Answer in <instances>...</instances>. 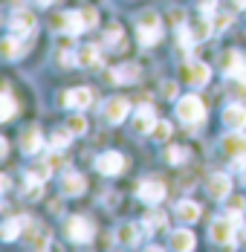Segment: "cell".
I'll return each mask as SVG.
<instances>
[{"label":"cell","mask_w":246,"mask_h":252,"mask_svg":"<svg viewBox=\"0 0 246 252\" xmlns=\"http://www.w3.org/2000/svg\"><path fill=\"white\" fill-rule=\"evenodd\" d=\"M136 38L142 47H154L162 41V21L154 9H145L139 18H136Z\"/></svg>","instance_id":"6da1fadb"},{"label":"cell","mask_w":246,"mask_h":252,"mask_svg":"<svg viewBox=\"0 0 246 252\" xmlns=\"http://www.w3.org/2000/svg\"><path fill=\"white\" fill-rule=\"evenodd\" d=\"M64 235L73 241V244H90L93 235H96V223L87 218V215H73L64 220Z\"/></svg>","instance_id":"7a4b0ae2"},{"label":"cell","mask_w":246,"mask_h":252,"mask_svg":"<svg viewBox=\"0 0 246 252\" xmlns=\"http://www.w3.org/2000/svg\"><path fill=\"white\" fill-rule=\"evenodd\" d=\"M177 119L185 125H200L206 119V104L200 96H183L177 101Z\"/></svg>","instance_id":"3957f363"},{"label":"cell","mask_w":246,"mask_h":252,"mask_svg":"<svg viewBox=\"0 0 246 252\" xmlns=\"http://www.w3.org/2000/svg\"><path fill=\"white\" fill-rule=\"evenodd\" d=\"M235 218H215L212 223H209V238L215 241V244H220V247H235Z\"/></svg>","instance_id":"277c9868"},{"label":"cell","mask_w":246,"mask_h":252,"mask_svg":"<svg viewBox=\"0 0 246 252\" xmlns=\"http://www.w3.org/2000/svg\"><path fill=\"white\" fill-rule=\"evenodd\" d=\"M220 148H223V157H226V159L244 162L246 159V133L244 130H232L229 136H223Z\"/></svg>","instance_id":"5b68a950"},{"label":"cell","mask_w":246,"mask_h":252,"mask_svg":"<svg viewBox=\"0 0 246 252\" xmlns=\"http://www.w3.org/2000/svg\"><path fill=\"white\" fill-rule=\"evenodd\" d=\"M180 76H183L185 84H191V87H203V84H209L212 70H209V64H203V61H185V64L180 67Z\"/></svg>","instance_id":"8992f818"},{"label":"cell","mask_w":246,"mask_h":252,"mask_svg":"<svg viewBox=\"0 0 246 252\" xmlns=\"http://www.w3.org/2000/svg\"><path fill=\"white\" fill-rule=\"evenodd\" d=\"M127 113H130V101L124 99V96H113V99H107L104 110H101V116H104L107 125H119V122H124Z\"/></svg>","instance_id":"52a82bcc"},{"label":"cell","mask_w":246,"mask_h":252,"mask_svg":"<svg viewBox=\"0 0 246 252\" xmlns=\"http://www.w3.org/2000/svg\"><path fill=\"white\" fill-rule=\"evenodd\" d=\"M90 104H93V90L90 87H75V90L61 93V107H67V110H84Z\"/></svg>","instance_id":"ba28073f"},{"label":"cell","mask_w":246,"mask_h":252,"mask_svg":"<svg viewBox=\"0 0 246 252\" xmlns=\"http://www.w3.org/2000/svg\"><path fill=\"white\" fill-rule=\"evenodd\" d=\"M220 67L229 78H246V61L238 50H226L220 55Z\"/></svg>","instance_id":"9c48e42d"},{"label":"cell","mask_w":246,"mask_h":252,"mask_svg":"<svg viewBox=\"0 0 246 252\" xmlns=\"http://www.w3.org/2000/svg\"><path fill=\"white\" fill-rule=\"evenodd\" d=\"M96 168L107 177H116L124 171V157L119 151H104L96 157Z\"/></svg>","instance_id":"30bf717a"},{"label":"cell","mask_w":246,"mask_h":252,"mask_svg":"<svg viewBox=\"0 0 246 252\" xmlns=\"http://www.w3.org/2000/svg\"><path fill=\"white\" fill-rule=\"evenodd\" d=\"M136 197L148 206H154V203H162L165 197V186L159 183V180H145V183H139L136 186Z\"/></svg>","instance_id":"8fae6325"},{"label":"cell","mask_w":246,"mask_h":252,"mask_svg":"<svg viewBox=\"0 0 246 252\" xmlns=\"http://www.w3.org/2000/svg\"><path fill=\"white\" fill-rule=\"evenodd\" d=\"M58 24H61V32H70V35H81V32H87V29H90L84 9H78V12H64Z\"/></svg>","instance_id":"7c38bea8"},{"label":"cell","mask_w":246,"mask_h":252,"mask_svg":"<svg viewBox=\"0 0 246 252\" xmlns=\"http://www.w3.org/2000/svg\"><path fill=\"white\" fill-rule=\"evenodd\" d=\"M21 238H26V247H29V250H47L52 235H49V229L41 226V223H29Z\"/></svg>","instance_id":"4fadbf2b"},{"label":"cell","mask_w":246,"mask_h":252,"mask_svg":"<svg viewBox=\"0 0 246 252\" xmlns=\"http://www.w3.org/2000/svg\"><path fill=\"white\" fill-rule=\"evenodd\" d=\"M9 29H12V35H29L35 29V15L29 9H15L9 18Z\"/></svg>","instance_id":"5bb4252c"},{"label":"cell","mask_w":246,"mask_h":252,"mask_svg":"<svg viewBox=\"0 0 246 252\" xmlns=\"http://www.w3.org/2000/svg\"><path fill=\"white\" fill-rule=\"evenodd\" d=\"M26 226H29V218H24V215L6 218V220H3V226H0V238H3L6 244H12L15 238H21V235H24Z\"/></svg>","instance_id":"9a60e30c"},{"label":"cell","mask_w":246,"mask_h":252,"mask_svg":"<svg viewBox=\"0 0 246 252\" xmlns=\"http://www.w3.org/2000/svg\"><path fill=\"white\" fill-rule=\"evenodd\" d=\"M61 191H64L67 197L84 194V191H87V180H84V174H78V171H64V177H61Z\"/></svg>","instance_id":"2e32d148"},{"label":"cell","mask_w":246,"mask_h":252,"mask_svg":"<svg viewBox=\"0 0 246 252\" xmlns=\"http://www.w3.org/2000/svg\"><path fill=\"white\" fill-rule=\"evenodd\" d=\"M209 194L215 200H226L232 194V177L223 174V171H215V174L209 177Z\"/></svg>","instance_id":"e0dca14e"},{"label":"cell","mask_w":246,"mask_h":252,"mask_svg":"<svg viewBox=\"0 0 246 252\" xmlns=\"http://www.w3.org/2000/svg\"><path fill=\"white\" fill-rule=\"evenodd\" d=\"M156 122H159V119H156V113H154L151 104H139V107H136V116H133V127H136V133H151Z\"/></svg>","instance_id":"ac0fdd59"},{"label":"cell","mask_w":246,"mask_h":252,"mask_svg":"<svg viewBox=\"0 0 246 252\" xmlns=\"http://www.w3.org/2000/svg\"><path fill=\"white\" fill-rule=\"evenodd\" d=\"M223 122L229 130H244L246 127V107L241 101H235V104H229L226 110H223Z\"/></svg>","instance_id":"d6986e66"},{"label":"cell","mask_w":246,"mask_h":252,"mask_svg":"<svg viewBox=\"0 0 246 252\" xmlns=\"http://www.w3.org/2000/svg\"><path fill=\"white\" fill-rule=\"evenodd\" d=\"M107 78L113 84H133L139 78V64H119V67H113L107 73Z\"/></svg>","instance_id":"ffe728a7"},{"label":"cell","mask_w":246,"mask_h":252,"mask_svg":"<svg viewBox=\"0 0 246 252\" xmlns=\"http://www.w3.org/2000/svg\"><path fill=\"white\" fill-rule=\"evenodd\" d=\"M41 148H44V136H41L38 127H29L26 133H21V151H24L26 157H35Z\"/></svg>","instance_id":"44dd1931"},{"label":"cell","mask_w":246,"mask_h":252,"mask_svg":"<svg viewBox=\"0 0 246 252\" xmlns=\"http://www.w3.org/2000/svg\"><path fill=\"white\" fill-rule=\"evenodd\" d=\"M212 29H215V21H212L209 15H200V18H194V21L188 24V32L194 35V41H206V38L212 35Z\"/></svg>","instance_id":"7402d4cb"},{"label":"cell","mask_w":246,"mask_h":252,"mask_svg":"<svg viewBox=\"0 0 246 252\" xmlns=\"http://www.w3.org/2000/svg\"><path fill=\"white\" fill-rule=\"evenodd\" d=\"M171 250H180V252H191L197 247V241H194V235L188 232V229H177V232H171Z\"/></svg>","instance_id":"603a6c76"},{"label":"cell","mask_w":246,"mask_h":252,"mask_svg":"<svg viewBox=\"0 0 246 252\" xmlns=\"http://www.w3.org/2000/svg\"><path fill=\"white\" fill-rule=\"evenodd\" d=\"M75 58H78V67H87V70H93L101 64V52L98 47H81V50L75 52Z\"/></svg>","instance_id":"cb8c5ba5"},{"label":"cell","mask_w":246,"mask_h":252,"mask_svg":"<svg viewBox=\"0 0 246 252\" xmlns=\"http://www.w3.org/2000/svg\"><path fill=\"white\" fill-rule=\"evenodd\" d=\"M177 218L183 223H194V220H200V206L194 200H180L177 203Z\"/></svg>","instance_id":"d4e9b609"},{"label":"cell","mask_w":246,"mask_h":252,"mask_svg":"<svg viewBox=\"0 0 246 252\" xmlns=\"http://www.w3.org/2000/svg\"><path fill=\"white\" fill-rule=\"evenodd\" d=\"M116 238H119L122 247H136L139 244V226L136 223H124V226H119Z\"/></svg>","instance_id":"484cf974"},{"label":"cell","mask_w":246,"mask_h":252,"mask_svg":"<svg viewBox=\"0 0 246 252\" xmlns=\"http://www.w3.org/2000/svg\"><path fill=\"white\" fill-rule=\"evenodd\" d=\"M49 174H52V165H49L47 159H44V162H35L32 168H26V177H29V180H38V183H47Z\"/></svg>","instance_id":"4316f807"},{"label":"cell","mask_w":246,"mask_h":252,"mask_svg":"<svg viewBox=\"0 0 246 252\" xmlns=\"http://www.w3.org/2000/svg\"><path fill=\"white\" fill-rule=\"evenodd\" d=\"M168 226V218L162 212H148L145 215V232H159Z\"/></svg>","instance_id":"83f0119b"},{"label":"cell","mask_w":246,"mask_h":252,"mask_svg":"<svg viewBox=\"0 0 246 252\" xmlns=\"http://www.w3.org/2000/svg\"><path fill=\"white\" fill-rule=\"evenodd\" d=\"M0 52H3L6 61H15V58L21 55V44H18V38H12V35L3 38V41H0Z\"/></svg>","instance_id":"f1b7e54d"},{"label":"cell","mask_w":246,"mask_h":252,"mask_svg":"<svg viewBox=\"0 0 246 252\" xmlns=\"http://www.w3.org/2000/svg\"><path fill=\"white\" fill-rule=\"evenodd\" d=\"M70 139H73V133L64 127V130H55V133L49 136V145H52V151H64V148L70 145Z\"/></svg>","instance_id":"f546056e"},{"label":"cell","mask_w":246,"mask_h":252,"mask_svg":"<svg viewBox=\"0 0 246 252\" xmlns=\"http://www.w3.org/2000/svg\"><path fill=\"white\" fill-rule=\"evenodd\" d=\"M229 96L232 99H238V101H244L246 99V78H229Z\"/></svg>","instance_id":"4dcf8cb0"},{"label":"cell","mask_w":246,"mask_h":252,"mask_svg":"<svg viewBox=\"0 0 246 252\" xmlns=\"http://www.w3.org/2000/svg\"><path fill=\"white\" fill-rule=\"evenodd\" d=\"M67 130H70L73 136L87 133V119H84V116H78V113H75V116H70V119H67Z\"/></svg>","instance_id":"1f68e13d"},{"label":"cell","mask_w":246,"mask_h":252,"mask_svg":"<svg viewBox=\"0 0 246 252\" xmlns=\"http://www.w3.org/2000/svg\"><path fill=\"white\" fill-rule=\"evenodd\" d=\"M41 189H44V183H38V180H29V177H26L24 197H26V200H38V197H41Z\"/></svg>","instance_id":"d6a6232c"},{"label":"cell","mask_w":246,"mask_h":252,"mask_svg":"<svg viewBox=\"0 0 246 252\" xmlns=\"http://www.w3.org/2000/svg\"><path fill=\"white\" fill-rule=\"evenodd\" d=\"M3 122H12V116H15V99H12V93H9V87L3 90Z\"/></svg>","instance_id":"836d02e7"},{"label":"cell","mask_w":246,"mask_h":252,"mask_svg":"<svg viewBox=\"0 0 246 252\" xmlns=\"http://www.w3.org/2000/svg\"><path fill=\"white\" fill-rule=\"evenodd\" d=\"M119 41H122V26L110 24L107 29H104V44H107V47H113V44H119Z\"/></svg>","instance_id":"e575fe53"},{"label":"cell","mask_w":246,"mask_h":252,"mask_svg":"<svg viewBox=\"0 0 246 252\" xmlns=\"http://www.w3.org/2000/svg\"><path fill=\"white\" fill-rule=\"evenodd\" d=\"M226 209H229L226 215H244V212H246V200L241 197V194H232L229 203H226Z\"/></svg>","instance_id":"d590c367"},{"label":"cell","mask_w":246,"mask_h":252,"mask_svg":"<svg viewBox=\"0 0 246 252\" xmlns=\"http://www.w3.org/2000/svg\"><path fill=\"white\" fill-rule=\"evenodd\" d=\"M151 133H154V139H156V142H165V139L171 136V125H168L165 119H159V122L154 125V130H151Z\"/></svg>","instance_id":"8d00e7d4"},{"label":"cell","mask_w":246,"mask_h":252,"mask_svg":"<svg viewBox=\"0 0 246 252\" xmlns=\"http://www.w3.org/2000/svg\"><path fill=\"white\" fill-rule=\"evenodd\" d=\"M165 157H168V162H174V165H180V162H185L188 159V148H168L165 151Z\"/></svg>","instance_id":"74e56055"},{"label":"cell","mask_w":246,"mask_h":252,"mask_svg":"<svg viewBox=\"0 0 246 252\" xmlns=\"http://www.w3.org/2000/svg\"><path fill=\"white\" fill-rule=\"evenodd\" d=\"M212 21H215V29H217V32H223L226 26L232 24V12H217V15H215Z\"/></svg>","instance_id":"f35d334b"},{"label":"cell","mask_w":246,"mask_h":252,"mask_svg":"<svg viewBox=\"0 0 246 252\" xmlns=\"http://www.w3.org/2000/svg\"><path fill=\"white\" fill-rule=\"evenodd\" d=\"M47 162L52 165V168H58V165H64V157H61V154H49Z\"/></svg>","instance_id":"ab89813d"},{"label":"cell","mask_w":246,"mask_h":252,"mask_svg":"<svg viewBox=\"0 0 246 252\" xmlns=\"http://www.w3.org/2000/svg\"><path fill=\"white\" fill-rule=\"evenodd\" d=\"M162 93H165L168 99H177V84H171V81H168V84L162 87Z\"/></svg>","instance_id":"60d3db41"},{"label":"cell","mask_w":246,"mask_h":252,"mask_svg":"<svg viewBox=\"0 0 246 252\" xmlns=\"http://www.w3.org/2000/svg\"><path fill=\"white\" fill-rule=\"evenodd\" d=\"M232 3V9H246V0H229Z\"/></svg>","instance_id":"b9f144b4"},{"label":"cell","mask_w":246,"mask_h":252,"mask_svg":"<svg viewBox=\"0 0 246 252\" xmlns=\"http://www.w3.org/2000/svg\"><path fill=\"white\" fill-rule=\"evenodd\" d=\"M35 3H38V6H49V3H52V0H35Z\"/></svg>","instance_id":"7bdbcfd3"},{"label":"cell","mask_w":246,"mask_h":252,"mask_svg":"<svg viewBox=\"0 0 246 252\" xmlns=\"http://www.w3.org/2000/svg\"><path fill=\"white\" fill-rule=\"evenodd\" d=\"M244 186H246V165H244Z\"/></svg>","instance_id":"ee69618b"}]
</instances>
